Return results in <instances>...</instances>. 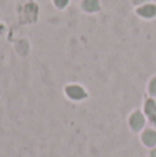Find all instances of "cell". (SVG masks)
<instances>
[{"label": "cell", "mask_w": 156, "mask_h": 157, "mask_svg": "<svg viewBox=\"0 0 156 157\" xmlns=\"http://www.w3.org/2000/svg\"><path fill=\"white\" fill-rule=\"evenodd\" d=\"M144 116L140 113V112H135L134 114H131V117H130V125H131L133 130L138 131L141 127L144 125Z\"/></svg>", "instance_id": "2"}, {"label": "cell", "mask_w": 156, "mask_h": 157, "mask_svg": "<svg viewBox=\"0 0 156 157\" xmlns=\"http://www.w3.org/2000/svg\"><path fill=\"white\" fill-rule=\"evenodd\" d=\"M68 2L69 0H54V4L57 6V7H60V8H64L66 4H68Z\"/></svg>", "instance_id": "7"}, {"label": "cell", "mask_w": 156, "mask_h": 157, "mask_svg": "<svg viewBox=\"0 0 156 157\" xmlns=\"http://www.w3.org/2000/svg\"><path fill=\"white\" fill-rule=\"evenodd\" d=\"M65 92L68 94V97L71 99H84L86 98V91L82 86H68L65 88Z\"/></svg>", "instance_id": "1"}, {"label": "cell", "mask_w": 156, "mask_h": 157, "mask_svg": "<svg viewBox=\"0 0 156 157\" xmlns=\"http://www.w3.org/2000/svg\"><path fill=\"white\" fill-rule=\"evenodd\" d=\"M152 157H156V149L154 150V152H152Z\"/></svg>", "instance_id": "9"}, {"label": "cell", "mask_w": 156, "mask_h": 157, "mask_svg": "<svg viewBox=\"0 0 156 157\" xmlns=\"http://www.w3.org/2000/svg\"><path fill=\"white\" fill-rule=\"evenodd\" d=\"M142 141H144V144L148 145V146H154L156 144V132L152 130L145 131V132L142 134Z\"/></svg>", "instance_id": "4"}, {"label": "cell", "mask_w": 156, "mask_h": 157, "mask_svg": "<svg viewBox=\"0 0 156 157\" xmlns=\"http://www.w3.org/2000/svg\"><path fill=\"white\" fill-rule=\"evenodd\" d=\"M83 8H84L86 11H90V13L98 11V8H99L98 0H84V2H83Z\"/></svg>", "instance_id": "6"}, {"label": "cell", "mask_w": 156, "mask_h": 157, "mask_svg": "<svg viewBox=\"0 0 156 157\" xmlns=\"http://www.w3.org/2000/svg\"><path fill=\"white\" fill-rule=\"evenodd\" d=\"M138 14L145 18H152L154 15H156V7L155 6H144L142 8L138 10Z\"/></svg>", "instance_id": "5"}, {"label": "cell", "mask_w": 156, "mask_h": 157, "mask_svg": "<svg viewBox=\"0 0 156 157\" xmlns=\"http://www.w3.org/2000/svg\"><path fill=\"white\" fill-rule=\"evenodd\" d=\"M145 113L151 119L152 123H156V102L154 99H148L145 103Z\"/></svg>", "instance_id": "3"}, {"label": "cell", "mask_w": 156, "mask_h": 157, "mask_svg": "<svg viewBox=\"0 0 156 157\" xmlns=\"http://www.w3.org/2000/svg\"><path fill=\"white\" fill-rule=\"evenodd\" d=\"M149 91H151L152 95H156V77L154 78V80H152L151 87H149Z\"/></svg>", "instance_id": "8"}]
</instances>
